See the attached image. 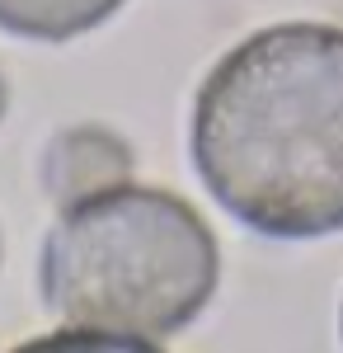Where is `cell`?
I'll return each mask as SVG.
<instances>
[{
	"label": "cell",
	"instance_id": "1",
	"mask_svg": "<svg viewBox=\"0 0 343 353\" xmlns=\"http://www.w3.org/2000/svg\"><path fill=\"white\" fill-rule=\"evenodd\" d=\"M207 193L268 241L343 231V28L291 19L207 71L188 128Z\"/></svg>",
	"mask_w": 343,
	"mask_h": 353
},
{
	"label": "cell",
	"instance_id": "2",
	"mask_svg": "<svg viewBox=\"0 0 343 353\" xmlns=\"http://www.w3.org/2000/svg\"><path fill=\"white\" fill-rule=\"evenodd\" d=\"M221 250L198 208L169 189L118 184L61 208L43 241L38 288L71 330L165 339L202 316Z\"/></svg>",
	"mask_w": 343,
	"mask_h": 353
},
{
	"label": "cell",
	"instance_id": "3",
	"mask_svg": "<svg viewBox=\"0 0 343 353\" xmlns=\"http://www.w3.org/2000/svg\"><path fill=\"white\" fill-rule=\"evenodd\" d=\"M132 146L113 128L99 123H76V128H61L43 151L38 165V179L56 208H71L85 203L94 193H108L118 184H132Z\"/></svg>",
	"mask_w": 343,
	"mask_h": 353
},
{
	"label": "cell",
	"instance_id": "4",
	"mask_svg": "<svg viewBox=\"0 0 343 353\" xmlns=\"http://www.w3.org/2000/svg\"><path fill=\"white\" fill-rule=\"evenodd\" d=\"M123 10V0H0V28L33 43H66L99 28Z\"/></svg>",
	"mask_w": 343,
	"mask_h": 353
},
{
	"label": "cell",
	"instance_id": "5",
	"mask_svg": "<svg viewBox=\"0 0 343 353\" xmlns=\"http://www.w3.org/2000/svg\"><path fill=\"white\" fill-rule=\"evenodd\" d=\"M14 353H160L151 339H132V334H99V330H61V334H43L28 339Z\"/></svg>",
	"mask_w": 343,
	"mask_h": 353
},
{
	"label": "cell",
	"instance_id": "6",
	"mask_svg": "<svg viewBox=\"0 0 343 353\" xmlns=\"http://www.w3.org/2000/svg\"><path fill=\"white\" fill-rule=\"evenodd\" d=\"M0 118H5V76H0Z\"/></svg>",
	"mask_w": 343,
	"mask_h": 353
},
{
	"label": "cell",
	"instance_id": "7",
	"mask_svg": "<svg viewBox=\"0 0 343 353\" xmlns=\"http://www.w3.org/2000/svg\"><path fill=\"white\" fill-rule=\"evenodd\" d=\"M339 339H343V306H339Z\"/></svg>",
	"mask_w": 343,
	"mask_h": 353
}]
</instances>
